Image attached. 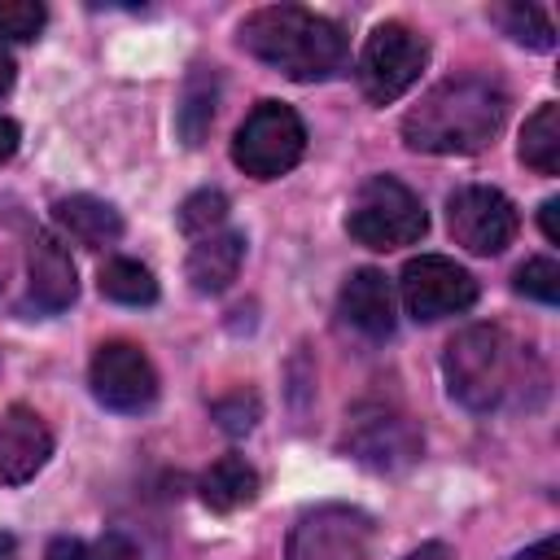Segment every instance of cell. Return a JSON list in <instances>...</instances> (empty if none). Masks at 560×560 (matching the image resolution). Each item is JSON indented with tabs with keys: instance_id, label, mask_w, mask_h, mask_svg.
I'll list each match as a JSON object with an SVG mask.
<instances>
[{
	"instance_id": "12",
	"label": "cell",
	"mask_w": 560,
	"mask_h": 560,
	"mask_svg": "<svg viewBox=\"0 0 560 560\" xmlns=\"http://www.w3.org/2000/svg\"><path fill=\"white\" fill-rule=\"evenodd\" d=\"M26 293H31V306L35 311H66L79 293V280H74V262H70V249L52 236V232H35L31 241V254H26Z\"/></svg>"
},
{
	"instance_id": "10",
	"label": "cell",
	"mask_w": 560,
	"mask_h": 560,
	"mask_svg": "<svg viewBox=\"0 0 560 560\" xmlns=\"http://www.w3.org/2000/svg\"><path fill=\"white\" fill-rule=\"evenodd\" d=\"M88 381H92L96 402L109 407V411L136 416V411H149L158 402V372H153L149 354L140 346H131V341L96 346Z\"/></svg>"
},
{
	"instance_id": "4",
	"label": "cell",
	"mask_w": 560,
	"mask_h": 560,
	"mask_svg": "<svg viewBox=\"0 0 560 560\" xmlns=\"http://www.w3.org/2000/svg\"><path fill=\"white\" fill-rule=\"evenodd\" d=\"M424 228H429V214H424L420 197L394 175L363 179L346 210V232L368 249L416 245L424 236Z\"/></svg>"
},
{
	"instance_id": "5",
	"label": "cell",
	"mask_w": 560,
	"mask_h": 560,
	"mask_svg": "<svg viewBox=\"0 0 560 560\" xmlns=\"http://www.w3.org/2000/svg\"><path fill=\"white\" fill-rule=\"evenodd\" d=\"M302 149H306V127L298 109H289L284 101H258L232 136V162L254 179H276L293 171Z\"/></svg>"
},
{
	"instance_id": "28",
	"label": "cell",
	"mask_w": 560,
	"mask_h": 560,
	"mask_svg": "<svg viewBox=\"0 0 560 560\" xmlns=\"http://www.w3.org/2000/svg\"><path fill=\"white\" fill-rule=\"evenodd\" d=\"M556 210H560V201H556V197H551V201H542V210H538L547 241H560V219H556Z\"/></svg>"
},
{
	"instance_id": "17",
	"label": "cell",
	"mask_w": 560,
	"mask_h": 560,
	"mask_svg": "<svg viewBox=\"0 0 560 560\" xmlns=\"http://www.w3.org/2000/svg\"><path fill=\"white\" fill-rule=\"evenodd\" d=\"M201 499L214 512H236L245 503L258 499V472L245 455H219L206 472H201Z\"/></svg>"
},
{
	"instance_id": "9",
	"label": "cell",
	"mask_w": 560,
	"mask_h": 560,
	"mask_svg": "<svg viewBox=\"0 0 560 560\" xmlns=\"http://www.w3.org/2000/svg\"><path fill=\"white\" fill-rule=\"evenodd\" d=\"M398 293H402V306L411 319L433 324V319L468 311L477 302V280L446 254H420L402 267Z\"/></svg>"
},
{
	"instance_id": "15",
	"label": "cell",
	"mask_w": 560,
	"mask_h": 560,
	"mask_svg": "<svg viewBox=\"0 0 560 560\" xmlns=\"http://www.w3.org/2000/svg\"><path fill=\"white\" fill-rule=\"evenodd\" d=\"M241 258H245V236L223 228V232H206L197 236V245L188 249V284L197 293H223L236 271H241Z\"/></svg>"
},
{
	"instance_id": "23",
	"label": "cell",
	"mask_w": 560,
	"mask_h": 560,
	"mask_svg": "<svg viewBox=\"0 0 560 560\" xmlns=\"http://www.w3.org/2000/svg\"><path fill=\"white\" fill-rule=\"evenodd\" d=\"M223 219H228V197H223L219 188H197L192 197H184V206H179V214H175V223H179L184 232H192V236L214 232Z\"/></svg>"
},
{
	"instance_id": "2",
	"label": "cell",
	"mask_w": 560,
	"mask_h": 560,
	"mask_svg": "<svg viewBox=\"0 0 560 560\" xmlns=\"http://www.w3.org/2000/svg\"><path fill=\"white\" fill-rule=\"evenodd\" d=\"M241 48L249 57H258L262 66L298 79V83H315L328 79L346 66V35L337 22L302 9V4H267L254 9L241 22Z\"/></svg>"
},
{
	"instance_id": "27",
	"label": "cell",
	"mask_w": 560,
	"mask_h": 560,
	"mask_svg": "<svg viewBox=\"0 0 560 560\" xmlns=\"http://www.w3.org/2000/svg\"><path fill=\"white\" fill-rule=\"evenodd\" d=\"M18 140H22V131H18V122L0 114V162H9V158L18 153Z\"/></svg>"
},
{
	"instance_id": "24",
	"label": "cell",
	"mask_w": 560,
	"mask_h": 560,
	"mask_svg": "<svg viewBox=\"0 0 560 560\" xmlns=\"http://www.w3.org/2000/svg\"><path fill=\"white\" fill-rule=\"evenodd\" d=\"M516 289L525 298H538V302L551 306L560 298V267H556V258H525L516 267Z\"/></svg>"
},
{
	"instance_id": "21",
	"label": "cell",
	"mask_w": 560,
	"mask_h": 560,
	"mask_svg": "<svg viewBox=\"0 0 560 560\" xmlns=\"http://www.w3.org/2000/svg\"><path fill=\"white\" fill-rule=\"evenodd\" d=\"M494 18L503 22V31L516 39V44H525V48H551L556 44V31H551V18L538 9V4H503V9H494Z\"/></svg>"
},
{
	"instance_id": "20",
	"label": "cell",
	"mask_w": 560,
	"mask_h": 560,
	"mask_svg": "<svg viewBox=\"0 0 560 560\" xmlns=\"http://www.w3.org/2000/svg\"><path fill=\"white\" fill-rule=\"evenodd\" d=\"M96 284H101V293L109 302H122V306H149V302H158V280L136 258H109L101 267Z\"/></svg>"
},
{
	"instance_id": "25",
	"label": "cell",
	"mask_w": 560,
	"mask_h": 560,
	"mask_svg": "<svg viewBox=\"0 0 560 560\" xmlns=\"http://www.w3.org/2000/svg\"><path fill=\"white\" fill-rule=\"evenodd\" d=\"M44 18L39 0H0V39H35Z\"/></svg>"
},
{
	"instance_id": "18",
	"label": "cell",
	"mask_w": 560,
	"mask_h": 560,
	"mask_svg": "<svg viewBox=\"0 0 560 560\" xmlns=\"http://www.w3.org/2000/svg\"><path fill=\"white\" fill-rule=\"evenodd\" d=\"M521 162L534 166L538 175H556L560 171V105L547 101L538 105L525 127H521Z\"/></svg>"
},
{
	"instance_id": "8",
	"label": "cell",
	"mask_w": 560,
	"mask_h": 560,
	"mask_svg": "<svg viewBox=\"0 0 560 560\" xmlns=\"http://www.w3.org/2000/svg\"><path fill=\"white\" fill-rule=\"evenodd\" d=\"M446 228L455 236V245H464L468 254H503L516 241L521 214L512 206L508 192L486 188V184H464L446 197Z\"/></svg>"
},
{
	"instance_id": "1",
	"label": "cell",
	"mask_w": 560,
	"mask_h": 560,
	"mask_svg": "<svg viewBox=\"0 0 560 560\" xmlns=\"http://www.w3.org/2000/svg\"><path fill=\"white\" fill-rule=\"evenodd\" d=\"M508 118V92L486 74H455L429 88L402 118V140L416 153H477Z\"/></svg>"
},
{
	"instance_id": "16",
	"label": "cell",
	"mask_w": 560,
	"mask_h": 560,
	"mask_svg": "<svg viewBox=\"0 0 560 560\" xmlns=\"http://www.w3.org/2000/svg\"><path fill=\"white\" fill-rule=\"evenodd\" d=\"M52 219H57L79 245H92V249L114 245V241L122 236V214H118L109 201L88 197V192H74V197L52 201Z\"/></svg>"
},
{
	"instance_id": "29",
	"label": "cell",
	"mask_w": 560,
	"mask_h": 560,
	"mask_svg": "<svg viewBox=\"0 0 560 560\" xmlns=\"http://www.w3.org/2000/svg\"><path fill=\"white\" fill-rule=\"evenodd\" d=\"M516 560H556V538H542L534 551H521Z\"/></svg>"
},
{
	"instance_id": "14",
	"label": "cell",
	"mask_w": 560,
	"mask_h": 560,
	"mask_svg": "<svg viewBox=\"0 0 560 560\" xmlns=\"http://www.w3.org/2000/svg\"><path fill=\"white\" fill-rule=\"evenodd\" d=\"M341 319L359 328L363 337H389L394 332V289L381 271L359 267L341 284Z\"/></svg>"
},
{
	"instance_id": "26",
	"label": "cell",
	"mask_w": 560,
	"mask_h": 560,
	"mask_svg": "<svg viewBox=\"0 0 560 560\" xmlns=\"http://www.w3.org/2000/svg\"><path fill=\"white\" fill-rule=\"evenodd\" d=\"M214 420H219L228 433H245V429H254V420H258V398L245 394V389H236L232 398H219V402H214Z\"/></svg>"
},
{
	"instance_id": "7",
	"label": "cell",
	"mask_w": 560,
	"mask_h": 560,
	"mask_svg": "<svg viewBox=\"0 0 560 560\" xmlns=\"http://www.w3.org/2000/svg\"><path fill=\"white\" fill-rule=\"evenodd\" d=\"M376 542V525L368 512L350 503H319L298 516L289 529L284 560H368Z\"/></svg>"
},
{
	"instance_id": "32",
	"label": "cell",
	"mask_w": 560,
	"mask_h": 560,
	"mask_svg": "<svg viewBox=\"0 0 560 560\" xmlns=\"http://www.w3.org/2000/svg\"><path fill=\"white\" fill-rule=\"evenodd\" d=\"M0 560H18V547H13L9 534H0Z\"/></svg>"
},
{
	"instance_id": "3",
	"label": "cell",
	"mask_w": 560,
	"mask_h": 560,
	"mask_svg": "<svg viewBox=\"0 0 560 560\" xmlns=\"http://www.w3.org/2000/svg\"><path fill=\"white\" fill-rule=\"evenodd\" d=\"M529 354L499 328V324H472L446 341L442 376L459 407L468 411H494L521 389V368Z\"/></svg>"
},
{
	"instance_id": "22",
	"label": "cell",
	"mask_w": 560,
	"mask_h": 560,
	"mask_svg": "<svg viewBox=\"0 0 560 560\" xmlns=\"http://www.w3.org/2000/svg\"><path fill=\"white\" fill-rule=\"evenodd\" d=\"M44 560H136V547L122 534L101 538H52Z\"/></svg>"
},
{
	"instance_id": "6",
	"label": "cell",
	"mask_w": 560,
	"mask_h": 560,
	"mask_svg": "<svg viewBox=\"0 0 560 560\" xmlns=\"http://www.w3.org/2000/svg\"><path fill=\"white\" fill-rule=\"evenodd\" d=\"M429 61V44L424 35H416L402 22H381L359 52V88L372 105H389L398 101L424 70Z\"/></svg>"
},
{
	"instance_id": "31",
	"label": "cell",
	"mask_w": 560,
	"mask_h": 560,
	"mask_svg": "<svg viewBox=\"0 0 560 560\" xmlns=\"http://www.w3.org/2000/svg\"><path fill=\"white\" fill-rule=\"evenodd\" d=\"M9 88H13V57L0 48V96H4Z\"/></svg>"
},
{
	"instance_id": "11",
	"label": "cell",
	"mask_w": 560,
	"mask_h": 560,
	"mask_svg": "<svg viewBox=\"0 0 560 560\" xmlns=\"http://www.w3.org/2000/svg\"><path fill=\"white\" fill-rule=\"evenodd\" d=\"M48 455H52V429L35 407L13 402L0 416V481L4 486L31 481L48 464Z\"/></svg>"
},
{
	"instance_id": "13",
	"label": "cell",
	"mask_w": 560,
	"mask_h": 560,
	"mask_svg": "<svg viewBox=\"0 0 560 560\" xmlns=\"http://www.w3.org/2000/svg\"><path fill=\"white\" fill-rule=\"evenodd\" d=\"M350 451L359 464H368L376 472H394L420 455V433L411 429L407 416H376V420L359 424V433L350 438Z\"/></svg>"
},
{
	"instance_id": "30",
	"label": "cell",
	"mask_w": 560,
	"mask_h": 560,
	"mask_svg": "<svg viewBox=\"0 0 560 560\" xmlns=\"http://www.w3.org/2000/svg\"><path fill=\"white\" fill-rule=\"evenodd\" d=\"M407 560H446V547H442V542H424V547L411 551Z\"/></svg>"
},
{
	"instance_id": "19",
	"label": "cell",
	"mask_w": 560,
	"mask_h": 560,
	"mask_svg": "<svg viewBox=\"0 0 560 560\" xmlns=\"http://www.w3.org/2000/svg\"><path fill=\"white\" fill-rule=\"evenodd\" d=\"M214 96H219L214 70L197 66V74L184 83V96H179V105H175V127H179V136H184L188 149H197V144L206 140V131H210V122H214Z\"/></svg>"
}]
</instances>
